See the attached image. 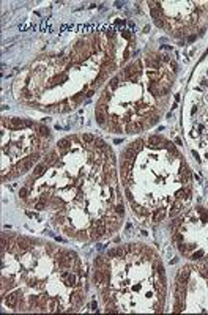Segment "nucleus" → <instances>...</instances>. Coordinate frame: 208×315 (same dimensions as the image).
Segmentation results:
<instances>
[{"label":"nucleus","mask_w":208,"mask_h":315,"mask_svg":"<svg viewBox=\"0 0 208 315\" xmlns=\"http://www.w3.org/2000/svg\"><path fill=\"white\" fill-rule=\"evenodd\" d=\"M122 35H123V38H125V40H131V33H129L128 30H125Z\"/></svg>","instance_id":"72a5a7b5"},{"label":"nucleus","mask_w":208,"mask_h":315,"mask_svg":"<svg viewBox=\"0 0 208 315\" xmlns=\"http://www.w3.org/2000/svg\"><path fill=\"white\" fill-rule=\"evenodd\" d=\"M69 301H71V306L79 307V306L82 304V301H84V290H82V288H73Z\"/></svg>","instance_id":"20e7f679"},{"label":"nucleus","mask_w":208,"mask_h":315,"mask_svg":"<svg viewBox=\"0 0 208 315\" xmlns=\"http://www.w3.org/2000/svg\"><path fill=\"white\" fill-rule=\"evenodd\" d=\"M189 273H191V268H189V266H183L182 270L178 271V277H177V281L186 282V281H188V277H189Z\"/></svg>","instance_id":"f8f14e48"},{"label":"nucleus","mask_w":208,"mask_h":315,"mask_svg":"<svg viewBox=\"0 0 208 315\" xmlns=\"http://www.w3.org/2000/svg\"><path fill=\"white\" fill-rule=\"evenodd\" d=\"M170 66L174 68V71H177V63H175V62H174V63H170Z\"/></svg>","instance_id":"ea45409f"},{"label":"nucleus","mask_w":208,"mask_h":315,"mask_svg":"<svg viewBox=\"0 0 208 315\" xmlns=\"http://www.w3.org/2000/svg\"><path fill=\"white\" fill-rule=\"evenodd\" d=\"M145 65L148 68H153V69H156V68H159V58H156V57H147L145 58Z\"/></svg>","instance_id":"2eb2a0df"},{"label":"nucleus","mask_w":208,"mask_h":315,"mask_svg":"<svg viewBox=\"0 0 208 315\" xmlns=\"http://www.w3.org/2000/svg\"><path fill=\"white\" fill-rule=\"evenodd\" d=\"M155 25L156 27H164V21H162V19H155Z\"/></svg>","instance_id":"473e14b6"},{"label":"nucleus","mask_w":208,"mask_h":315,"mask_svg":"<svg viewBox=\"0 0 208 315\" xmlns=\"http://www.w3.org/2000/svg\"><path fill=\"white\" fill-rule=\"evenodd\" d=\"M22 99H25V101H30V99H33V95H32V91L29 90V88H24L22 90Z\"/></svg>","instance_id":"cd10ccee"},{"label":"nucleus","mask_w":208,"mask_h":315,"mask_svg":"<svg viewBox=\"0 0 208 315\" xmlns=\"http://www.w3.org/2000/svg\"><path fill=\"white\" fill-rule=\"evenodd\" d=\"M22 299V292L21 290H14L11 293L5 295V303L10 309H16L19 306V301Z\"/></svg>","instance_id":"7ed1b4c3"},{"label":"nucleus","mask_w":208,"mask_h":315,"mask_svg":"<svg viewBox=\"0 0 208 315\" xmlns=\"http://www.w3.org/2000/svg\"><path fill=\"white\" fill-rule=\"evenodd\" d=\"M166 214H167L166 208H158L155 213H153V222H161V221H164Z\"/></svg>","instance_id":"9b49d317"},{"label":"nucleus","mask_w":208,"mask_h":315,"mask_svg":"<svg viewBox=\"0 0 208 315\" xmlns=\"http://www.w3.org/2000/svg\"><path fill=\"white\" fill-rule=\"evenodd\" d=\"M37 161H40V153H33V154L27 156V158H24V159H21L19 162H17L16 164V170L19 173H24L27 170H30Z\"/></svg>","instance_id":"f257e3e1"},{"label":"nucleus","mask_w":208,"mask_h":315,"mask_svg":"<svg viewBox=\"0 0 208 315\" xmlns=\"http://www.w3.org/2000/svg\"><path fill=\"white\" fill-rule=\"evenodd\" d=\"M147 143H148L150 148H158L159 143H166V140H164V139H161L159 136H150Z\"/></svg>","instance_id":"1a4fd4ad"},{"label":"nucleus","mask_w":208,"mask_h":315,"mask_svg":"<svg viewBox=\"0 0 208 315\" xmlns=\"http://www.w3.org/2000/svg\"><path fill=\"white\" fill-rule=\"evenodd\" d=\"M111 98H112V91H109V90H106L104 93H103V98L99 99V103H107V101H111Z\"/></svg>","instance_id":"bb28decb"},{"label":"nucleus","mask_w":208,"mask_h":315,"mask_svg":"<svg viewBox=\"0 0 208 315\" xmlns=\"http://www.w3.org/2000/svg\"><path fill=\"white\" fill-rule=\"evenodd\" d=\"M183 208V202L182 200H178V199H175L174 200V203H172V208H170V216H175L177 213L180 211Z\"/></svg>","instance_id":"4468645a"},{"label":"nucleus","mask_w":208,"mask_h":315,"mask_svg":"<svg viewBox=\"0 0 208 315\" xmlns=\"http://www.w3.org/2000/svg\"><path fill=\"white\" fill-rule=\"evenodd\" d=\"M32 246V241L29 238H25V236H17V247H19V252H25L27 249H30Z\"/></svg>","instance_id":"0eeeda50"},{"label":"nucleus","mask_w":208,"mask_h":315,"mask_svg":"<svg viewBox=\"0 0 208 315\" xmlns=\"http://www.w3.org/2000/svg\"><path fill=\"white\" fill-rule=\"evenodd\" d=\"M107 257H112V258H117V252H115V247H114V249H109V251H107Z\"/></svg>","instance_id":"2f4dec72"},{"label":"nucleus","mask_w":208,"mask_h":315,"mask_svg":"<svg viewBox=\"0 0 208 315\" xmlns=\"http://www.w3.org/2000/svg\"><path fill=\"white\" fill-rule=\"evenodd\" d=\"M162 57V62H169V55H161Z\"/></svg>","instance_id":"58836bf2"},{"label":"nucleus","mask_w":208,"mask_h":315,"mask_svg":"<svg viewBox=\"0 0 208 315\" xmlns=\"http://www.w3.org/2000/svg\"><path fill=\"white\" fill-rule=\"evenodd\" d=\"M87 233H88V232H85V230H76L74 238H76V239H80V241H85V239H90V236H88Z\"/></svg>","instance_id":"6ab92c4d"},{"label":"nucleus","mask_w":208,"mask_h":315,"mask_svg":"<svg viewBox=\"0 0 208 315\" xmlns=\"http://www.w3.org/2000/svg\"><path fill=\"white\" fill-rule=\"evenodd\" d=\"M37 211H43V210H46L48 208V203L46 202H43V200H38L37 203H35V207H33Z\"/></svg>","instance_id":"a878e982"},{"label":"nucleus","mask_w":208,"mask_h":315,"mask_svg":"<svg viewBox=\"0 0 208 315\" xmlns=\"http://www.w3.org/2000/svg\"><path fill=\"white\" fill-rule=\"evenodd\" d=\"M106 112H101V110H96V122L99 125H104L106 123Z\"/></svg>","instance_id":"4be33fe9"},{"label":"nucleus","mask_w":208,"mask_h":315,"mask_svg":"<svg viewBox=\"0 0 208 315\" xmlns=\"http://www.w3.org/2000/svg\"><path fill=\"white\" fill-rule=\"evenodd\" d=\"M118 85H120V79L118 77H114V79H111V82H109V91H114V90H117L118 88Z\"/></svg>","instance_id":"aec40b11"},{"label":"nucleus","mask_w":208,"mask_h":315,"mask_svg":"<svg viewBox=\"0 0 208 315\" xmlns=\"http://www.w3.org/2000/svg\"><path fill=\"white\" fill-rule=\"evenodd\" d=\"M148 91L151 95H159L161 93V90H159V87L156 85V82H150V85H148Z\"/></svg>","instance_id":"412c9836"},{"label":"nucleus","mask_w":208,"mask_h":315,"mask_svg":"<svg viewBox=\"0 0 208 315\" xmlns=\"http://www.w3.org/2000/svg\"><path fill=\"white\" fill-rule=\"evenodd\" d=\"M33 129L37 131V136H40V137H48L49 136V129L44 125H37V123H35Z\"/></svg>","instance_id":"ddd939ff"},{"label":"nucleus","mask_w":208,"mask_h":315,"mask_svg":"<svg viewBox=\"0 0 208 315\" xmlns=\"http://www.w3.org/2000/svg\"><path fill=\"white\" fill-rule=\"evenodd\" d=\"M44 162H46L49 167H52V165H57V164H58V151H55V150L49 151L46 156H44Z\"/></svg>","instance_id":"423d86ee"},{"label":"nucleus","mask_w":208,"mask_h":315,"mask_svg":"<svg viewBox=\"0 0 208 315\" xmlns=\"http://www.w3.org/2000/svg\"><path fill=\"white\" fill-rule=\"evenodd\" d=\"M161 8H156V6H151V17L153 19H161Z\"/></svg>","instance_id":"393cba45"},{"label":"nucleus","mask_w":208,"mask_h":315,"mask_svg":"<svg viewBox=\"0 0 208 315\" xmlns=\"http://www.w3.org/2000/svg\"><path fill=\"white\" fill-rule=\"evenodd\" d=\"M114 211L117 213V214L118 216H123V213H125V208H123V202L120 200L118 203H117V205L114 207Z\"/></svg>","instance_id":"5701e85b"},{"label":"nucleus","mask_w":208,"mask_h":315,"mask_svg":"<svg viewBox=\"0 0 208 315\" xmlns=\"http://www.w3.org/2000/svg\"><path fill=\"white\" fill-rule=\"evenodd\" d=\"M106 35H107V38H114V36H115V33H114V32H107Z\"/></svg>","instance_id":"e433bc0d"},{"label":"nucleus","mask_w":208,"mask_h":315,"mask_svg":"<svg viewBox=\"0 0 208 315\" xmlns=\"http://www.w3.org/2000/svg\"><path fill=\"white\" fill-rule=\"evenodd\" d=\"M2 125L11 131H19V129L27 128V122L22 118H2Z\"/></svg>","instance_id":"f03ea898"},{"label":"nucleus","mask_w":208,"mask_h":315,"mask_svg":"<svg viewBox=\"0 0 208 315\" xmlns=\"http://www.w3.org/2000/svg\"><path fill=\"white\" fill-rule=\"evenodd\" d=\"M80 140H82L84 145H92V143L96 140V139H95L93 134H87V133H84L82 136H80Z\"/></svg>","instance_id":"dca6fc26"},{"label":"nucleus","mask_w":208,"mask_h":315,"mask_svg":"<svg viewBox=\"0 0 208 315\" xmlns=\"http://www.w3.org/2000/svg\"><path fill=\"white\" fill-rule=\"evenodd\" d=\"M93 93H95V90L92 88V90H90V91H88V93H87V98H90V96H93Z\"/></svg>","instance_id":"4c0bfd02"},{"label":"nucleus","mask_w":208,"mask_h":315,"mask_svg":"<svg viewBox=\"0 0 208 315\" xmlns=\"http://www.w3.org/2000/svg\"><path fill=\"white\" fill-rule=\"evenodd\" d=\"M84 99V93H79V95H74L73 96V106H76V104H79L80 101Z\"/></svg>","instance_id":"c756f323"},{"label":"nucleus","mask_w":208,"mask_h":315,"mask_svg":"<svg viewBox=\"0 0 208 315\" xmlns=\"http://www.w3.org/2000/svg\"><path fill=\"white\" fill-rule=\"evenodd\" d=\"M174 241L175 243H182L183 241V235H182V232H175V235H174Z\"/></svg>","instance_id":"7c9ffc66"},{"label":"nucleus","mask_w":208,"mask_h":315,"mask_svg":"<svg viewBox=\"0 0 208 315\" xmlns=\"http://www.w3.org/2000/svg\"><path fill=\"white\" fill-rule=\"evenodd\" d=\"M148 77H150V82H156V79L159 77V69H151V71H148Z\"/></svg>","instance_id":"b1692460"},{"label":"nucleus","mask_w":208,"mask_h":315,"mask_svg":"<svg viewBox=\"0 0 208 315\" xmlns=\"http://www.w3.org/2000/svg\"><path fill=\"white\" fill-rule=\"evenodd\" d=\"M48 167H49V165H48L46 162H41V164H38L37 167H35V170H33V177H32V180H37V178L43 177V175L46 173Z\"/></svg>","instance_id":"6e6552de"},{"label":"nucleus","mask_w":208,"mask_h":315,"mask_svg":"<svg viewBox=\"0 0 208 315\" xmlns=\"http://www.w3.org/2000/svg\"><path fill=\"white\" fill-rule=\"evenodd\" d=\"M203 276H205V277H208V270H203Z\"/></svg>","instance_id":"a19ab883"},{"label":"nucleus","mask_w":208,"mask_h":315,"mask_svg":"<svg viewBox=\"0 0 208 315\" xmlns=\"http://www.w3.org/2000/svg\"><path fill=\"white\" fill-rule=\"evenodd\" d=\"M202 255H203V252H202V251H199V252H197V254H194L192 257H194L196 260H197V258H199V257H202Z\"/></svg>","instance_id":"f704fd0d"},{"label":"nucleus","mask_w":208,"mask_h":315,"mask_svg":"<svg viewBox=\"0 0 208 315\" xmlns=\"http://www.w3.org/2000/svg\"><path fill=\"white\" fill-rule=\"evenodd\" d=\"M27 196H29V188H21L19 189V197L27 200Z\"/></svg>","instance_id":"c85d7f7f"},{"label":"nucleus","mask_w":208,"mask_h":315,"mask_svg":"<svg viewBox=\"0 0 208 315\" xmlns=\"http://www.w3.org/2000/svg\"><path fill=\"white\" fill-rule=\"evenodd\" d=\"M123 58H125V60H128V58H129V49H126V51H125V57H123Z\"/></svg>","instance_id":"c9c22d12"},{"label":"nucleus","mask_w":208,"mask_h":315,"mask_svg":"<svg viewBox=\"0 0 208 315\" xmlns=\"http://www.w3.org/2000/svg\"><path fill=\"white\" fill-rule=\"evenodd\" d=\"M131 207H132V211L137 216H148V213H150L145 207H140V205H137V203H134V200L131 202Z\"/></svg>","instance_id":"9d476101"},{"label":"nucleus","mask_w":208,"mask_h":315,"mask_svg":"<svg viewBox=\"0 0 208 315\" xmlns=\"http://www.w3.org/2000/svg\"><path fill=\"white\" fill-rule=\"evenodd\" d=\"M57 309H58L57 299H54V298H48V303H46V310L52 312V310H57Z\"/></svg>","instance_id":"f3484780"},{"label":"nucleus","mask_w":208,"mask_h":315,"mask_svg":"<svg viewBox=\"0 0 208 315\" xmlns=\"http://www.w3.org/2000/svg\"><path fill=\"white\" fill-rule=\"evenodd\" d=\"M71 145H73V139H71V137H65V139H62V140H58V143H57L58 154L65 156L68 153V150L71 148Z\"/></svg>","instance_id":"39448f33"},{"label":"nucleus","mask_w":208,"mask_h":315,"mask_svg":"<svg viewBox=\"0 0 208 315\" xmlns=\"http://www.w3.org/2000/svg\"><path fill=\"white\" fill-rule=\"evenodd\" d=\"M129 148H131V150H132L134 153H139V151L142 150V148H143V140H142V139H137V140H136L134 143H131V145H129Z\"/></svg>","instance_id":"a211bd4d"}]
</instances>
